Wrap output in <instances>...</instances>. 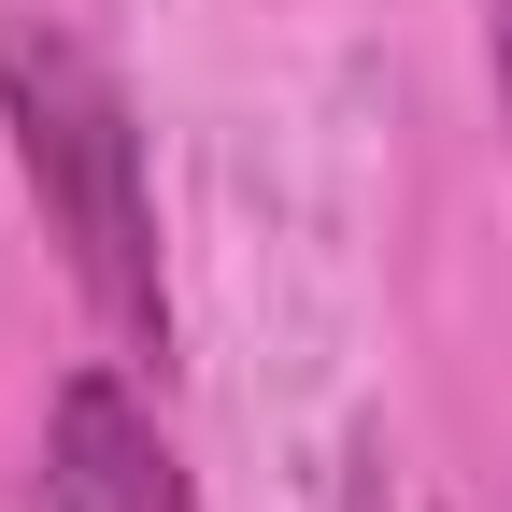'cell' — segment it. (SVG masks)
<instances>
[{"mask_svg": "<svg viewBox=\"0 0 512 512\" xmlns=\"http://www.w3.org/2000/svg\"><path fill=\"white\" fill-rule=\"evenodd\" d=\"M0 114H15V157H29V200L72 256L86 313L157 356L171 342V299H157V214H143V128H128L114 72L57 29V15H0Z\"/></svg>", "mask_w": 512, "mask_h": 512, "instance_id": "cell-1", "label": "cell"}, {"mask_svg": "<svg viewBox=\"0 0 512 512\" xmlns=\"http://www.w3.org/2000/svg\"><path fill=\"white\" fill-rule=\"evenodd\" d=\"M43 512H185L171 441H157V413L114 370L57 384V413H43Z\"/></svg>", "mask_w": 512, "mask_h": 512, "instance_id": "cell-2", "label": "cell"}, {"mask_svg": "<svg viewBox=\"0 0 512 512\" xmlns=\"http://www.w3.org/2000/svg\"><path fill=\"white\" fill-rule=\"evenodd\" d=\"M484 43H498V100H512V0H498V29H484Z\"/></svg>", "mask_w": 512, "mask_h": 512, "instance_id": "cell-3", "label": "cell"}]
</instances>
